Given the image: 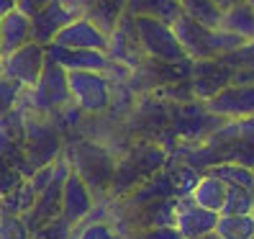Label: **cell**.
<instances>
[{"label":"cell","instance_id":"22","mask_svg":"<svg viewBox=\"0 0 254 239\" xmlns=\"http://www.w3.org/2000/svg\"><path fill=\"white\" fill-rule=\"evenodd\" d=\"M249 214H254V190L229 185L221 206V216H249Z\"/></svg>","mask_w":254,"mask_h":239},{"label":"cell","instance_id":"34","mask_svg":"<svg viewBox=\"0 0 254 239\" xmlns=\"http://www.w3.org/2000/svg\"><path fill=\"white\" fill-rule=\"evenodd\" d=\"M16 3H18V0H0V16L8 13V10H13V8H16Z\"/></svg>","mask_w":254,"mask_h":239},{"label":"cell","instance_id":"27","mask_svg":"<svg viewBox=\"0 0 254 239\" xmlns=\"http://www.w3.org/2000/svg\"><path fill=\"white\" fill-rule=\"evenodd\" d=\"M198 177H200V172L192 170V167H188V165H180L177 170H172V172H170V180H172L175 198L190 196L192 188H195V183H198Z\"/></svg>","mask_w":254,"mask_h":239},{"label":"cell","instance_id":"2","mask_svg":"<svg viewBox=\"0 0 254 239\" xmlns=\"http://www.w3.org/2000/svg\"><path fill=\"white\" fill-rule=\"evenodd\" d=\"M172 31L185 49V57L192 62H203V59H221L223 54L234 52L244 39H239L229 31H221L218 26H205L198 18L183 13L180 18L172 23Z\"/></svg>","mask_w":254,"mask_h":239},{"label":"cell","instance_id":"35","mask_svg":"<svg viewBox=\"0 0 254 239\" xmlns=\"http://www.w3.org/2000/svg\"><path fill=\"white\" fill-rule=\"evenodd\" d=\"M198 239H221V237H218L216 229H213V232H208V234H203V237H198Z\"/></svg>","mask_w":254,"mask_h":239},{"label":"cell","instance_id":"15","mask_svg":"<svg viewBox=\"0 0 254 239\" xmlns=\"http://www.w3.org/2000/svg\"><path fill=\"white\" fill-rule=\"evenodd\" d=\"M234 70L221 62V59H203V62H192V90L200 100H208L223 90L226 85H231Z\"/></svg>","mask_w":254,"mask_h":239},{"label":"cell","instance_id":"32","mask_svg":"<svg viewBox=\"0 0 254 239\" xmlns=\"http://www.w3.org/2000/svg\"><path fill=\"white\" fill-rule=\"evenodd\" d=\"M146 237H149V239H185L180 232L175 229V224H164V227L146 229Z\"/></svg>","mask_w":254,"mask_h":239},{"label":"cell","instance_id":"37","mask_svg":"<svg viewBox=\"0 0 254 239\" xmlns=\"http://www.w3.org/2000/svg\"><path fill=\"white\" fill-rule=\"evenodd\" d=\"M0 59H3V54H0Z\"/></svg>","mask_w":254,"mask_h":239},{"label":"cell","instance_id":"33","mask_svg":"<svg viewBox=\"0 0 254 239\" xmlns=\"http://www.w3.org/2000/svg\"><path fill=\"white\" fill-rule=\"evenodd\" d=\"M49 3H52V0H18L16 8L23 13V16L31 18V16H36V13H39L41 8H47Z\"/></svg>","mask_w":254,"mask_h":239},{"label":"cell","instance_id":"11","mask_svg":"<svg viewBox=\"0 0 254 239\" xmlns=\"http://www.w3.org/2000/svg\"><path fill=\"white\" fill-rule=\"evenodd\" d=\"M47 59L64 67L67 72H108L111 70V57L108 52L98 49H72V47H59V44H47L44 47Z\"/></svg>","mask_w":254,"mask_h":239},{"label":"cell","instance_id":"16","mask_svg":"<svg viewBox=\"0 0 254 239\" xmlns=\"http://www.w3.org/2000/svg\"><path fill=\"white\" fill-rule=\"evenodd\" d=\"M77 8L80 16L90 18L98 28H103L111 36L126 13V0H77Z\"/></svg>","mask_w":254,"mask_h":239},{"label":"cell","instance_id":"25","mask_svg":"<svg viewBox=\"0 0 254 239\" xmlns=\"http://www.w3.org/2000/svg\"><path fill=\"white\" fill-rule=\"evenodd\" d=\"M69 239H124V237L106 221H87V224L72 227V237Z\"/></svg>","mask_w":254,"mask_h":239},{"label":"cell","instance_id":"4","mask_svg":"<svg viewBox=\"0 0 254 239\" xmlns=\"http://www.w3.org/2000/svg\"><path fill=\"white\" fill-rule=\"evenodd\" d=\"M131 23H133V31H136L139 47L146 57H154L164 65L188 59L185 49L180 47V41H177L170 23L157 21V18H146V16H131Z\"/></svg>","mask_w":254,"mask_h":239},{"label":"cell","instance_id":"5","mask_svg":"<svg viewBox=\"0 0 254 239\" xmlns=\"http://www.w3.org/2000/svg\"><path fill=\"white\" fill-rule=\"evenodd\" d=\"M59 152V137L47 121V116L26 111L23 118V155H26V165L28 170H39L44 165H52V159Z\"/></svg>","mask_w":254,"mask_h":239},{"label":"cell","instance_id":"18","mask_svg":"<svg viewBox=\"0 0 254 239\" xmlns=\"http://www.w3.org/2000/svg\"><path fill=\"white\" fill-rule=\"evenodd\" d=\"M183 13L185 10L180 0H126L124 16H146V18H157L172 26Z\"/></svg>","mask_w":254,"mask_h":239},{"label":"cell","instance_id":"28","mask_svg":"<svg viewBox=\"0 0 254 239\" xmlns=\"http://www.w3.org/2000/svg\"><path fill=\"white\" fill-rule=\"evenodd\" d=\"M69 237H72V224L62 214L31 232V239H69Z\"/></svg>","mask_w":254,"mask_h":239},{"label":"cell","instance_id":"13","mask_svg":"<svg viewBox=\"0 0 254 239\" xmlns=\"http://www.w3.org/2000/svg\"><path fill=\"white\" fill-rule=\"evenodd\" d=\"M108 41L111 36L98 28L90 18L77 16L72 18L62 31L54 36V44L59 47H72V49H98V52H108Z\"/></svg>","mask_w":254,"mask_h":239},{"label":"cell","instance_id":"24","mask_svg":"<svg viewBox=\"0 0 254 239\" xmlns=\"http://www.w3.org/2000/svg\"><path fill=\"white\" fill-rule=\"evenodd\" d=\"M216 234L221 239H249V237H254V214H249V216H221L218 214Z\"/></svg>","mask_w":254,"mask_h":239},{"label":"cell","instance_id":"39","mask_svg":"<svg viewBox=\"0 0 254 239\" xmlns=\"http://www.w3.org/2000/svg\"><path fill=\"white\" fill-rule=\"evenodd\" d=\"M252 172H254V167H252Z\"/></svg>","mask_w":254,"mask_h":239},{"label":"cell","instance_id":"23","mask_svg":"<svg viewBox=\"0 0 254 239\" xmlns=\"http://www.w3.org/2000/svg\"><path fill=\"white\" fill-rule=\"evenodd\" d=\"M205 172L216 175L218 180H223L226 185H239V188H252L254 190V172L247 165H239V162H218V165L208 167Z\"/></svg>","mask_w":254,"mask_h":239},{"label":"cell","instance_id":"7","mask_svg":"<svg viewBox=\"0 0 254 239\" xmlns=\"http://www.w3.org/2000/svg\"><path fill=\"white\" fill-rule=\"evenodd\" d=\"M44 62H47V52H44V44L28 41L23 47L13 49L10 54H5L0 59V75L5 80L21 85L23 90L26 87H34L39 75L44 70Z\"/></svg>","mask_w":254,"mask_h":239},{"label":"cell","instance_id":"20","mask_svg":"<svg viewBox=\"0 0 254 239\" xmlns=\"http://www.w3.org/2000/svg\"><path fill=\"white\" fill-rule=\"evenodd\" d=\"M226 183L218 180L216 175L211 172H200L195 188H192L190 198L192 203H198L200 208H208V211H216L221 214V206H223V198H226Z\"/></svg>","mask_w":254,"mask_h":239},{"label":"cell","instance_id":"29","mask_svg":"<svg viewBox=\"0 0 254 239\" xmlns=\"http://www.w3.org/2000/svg\"><path fill=\"white\" fill-rule=\"evenodd\" d=\"M0 239H31V229L18 214H0Z\"/></svg>","mask_w":254,"mask_h":239},{"label":"cell","instance_id":"38","mask_svg":"<svg viewBox=\"0 0 254 239\" xmlns=\"http://www.w3.org/2000/svg\"><path fill=\"white\" fill-rule=\"evenodd\" d=\"M249 239H254V237H249Z\"/></svg>","mask_w":254,"mask_h":239},{"label":"cell","instance_id":"1","mask_svg":"<svg viewBox=\"0 0 254 239\" xmlns=\"http://www.w3.org/2000/svg\"><path fill=\"white\" fill-rule=\"evenodd\" d=\"M218 162L254 167V118H223L205 134L203 144L183 149V165L205 172Z\"/></svg>","mask_w":254,"mask_h":239},{"label":"cell","instance_id":"31","mask_svg":"<svg viewBox=\"0 0 254 239\" xmlns=\"http://www.w3.org/2000/svg\"><path fill=\"white\" fill-rule=\"evenodd\" d=\"M21 93H23L21 85L10 82V80H5L3 75H0V116L8 113L13 106H16L18 98H21Z\"/></svg>","mask_w":254,"mask_h":239},{"label":"cell","instance_id":"12","mask_svg":"<svg viewBox=\"0 0 254 239\" xmlns=\"http://www.w3.org/2000/svg\"><path fill=\"white\" fill-rule=\"evenodd\" d=\"M172 224L185 239H198L216 229L218 214L208 211V208H200L198 203H192L190 196H185V198H175V221Z\"/></svg>","mask_w":254,"mask_h":239},{"label":"cell","instance_id":"17","mask_svg":"<svg viewBox=\"0 0 254 239\" xmlns=\"http://www.w3.org/2000/svg\"><path fill=\"white\" fill-rule=\"evenodd\" d=\"M31 41V18L13 8L0 16V54H10L13 49Z\"/></svg>","mask_w":254,"mask_h":239},{"label":"cell","instance_id":"36","mask_svg":"<svg viewBox=\"0 0 254 239\" xmlns=\"http://www.w3.org/2000/svg\"><path fill=\"white\" fill-rule=\"evenodd\" d=\"M247 3H249V5H252V10H254V0H247Z\"/></svg>","mask_w":254,"mask_h":239},{"label":"cell","instance_id":"6","mask_svg":"<svg viewBox=\"0 0 254 239\" xmlns=\"http://www.w3.org/2000/svg\"><path fill=\"white\" fill-rule=\"evenodd\" d=\"M69 93L80 113H103L111 106L108 72H69Z\"/></svg>","mask_w":254,"mask_h":239},{"label":"cell","instance_id":"19","mask_svg":"<svg viewBox=\"0 0 254 239\" xmlns=\"http://www.w3.org/2000/svg\"><path fill=\"white\" fill-rule=\"evenodd\" d=\"M216 26L221 28V31H229L239 39L249 41V39H254V10H252V5L247 3V0H242V3L221 10Z\"/></svg>","mask_w":254,"mask_h":239},{"label":"cell","instance_id":"9","mask_svg":"<svg viewBox=\"0 0 254 239\" xmlns=\"http://www.w3.org/2000/svg\"><path fill=\"white\" fill-rule=\"evenodd\" d=\"M77 16H80L77 0H52L47 8H41L36 16H31V41L47 47V44H52L54 36Z\"/></svg>","mask_w":254,"mask_h":239},{"label":"cell","instance_id":"3","mask_svg":"<svg viewBox=\"0 0 254 239\" xmlns=\"http://www.w3.org/2000/svg\"><path fill=\"white\" fill-rule=\"evenodd\" d=\"M18 103L31 111V113H41V116H49L67 108L72 103V93H69V72L64 67H59L57 62L47 59L44 62V70L39 75V80L34 87H26L21 93Z\"/></svg>","mask_w":254,"mask_h":239},{"label":"cell","instance_id":"30","mask_svg":"<svg viewBox=\"0 0 254 239\" xmlns=\"http://www.w3.org/2000/svg\"><path fill=\"white\" fill-rule=\"evenodd\" d=\"M221 62H226L231 70H236V67H242V70H254V39H249V41H244V44H239L234 52L223 54Z\"/></svg>","mask_w":254,"mask_h":239},{"label":"cell","instance_id":"26","mask_svg":"<svg viewBox=\"0 0 254 239\" xmlns=\"http://www.w3.org/2000/svg\"><path fill=\"white\" fill-rule=\"evenodd\" d=\"M180 3H183V10L188 13V16L198 18L200 23H205V26H216L218 23L221 10L211 3V0H180Z\"/></svg>","mask_w":254,"mask_h":239},{"label":"cell","instance_id":"14","mask_svg":"<svg viewBox=\"0 0 254 239\" xmlns=\"http://www.w3.org/2000/svg\"><path fill=\"white\" fill-rule=\"evenodd\" d=\"M93 208H95L93 190L87 188V183L77 172L69 170L67 180L62 185V208H59V214H62L72 227H77L85 216H90Z\"/></svg>","mask_w":254,"mask_h":239},{"label":"cell","instance_id":"8","mask_svg":"<svg viewBox=\"0 0 254 239\" xmlns=\"http://www.w3.org/2000/svg\"><path fill=\"white\" fill-rule=\"evenodd\" d=\"M72 165H74L72 172H77L90 190H106L113 180V170H116L113 162L106 149L95 144H77Z\"/></svg>","mask_w":254,"mask_h":239},{"label":"cell","instance_id":"10","mask_svg":"<svg viewBox=\"0 0 254 239\" xmlns=\"http://www.w3.org/2000/svg\"><path fill=\"white\" fill-rule=\"evenodd\" d=\"M203 103V108L218 118H254V85L231 82Z\"/></svg>","mask_w":254,"mask_h":239},{"label":"cell","instance_id":"21","mask_svg":"<svg viewBox=\"0 0 254 239\" xmlns=\"http://www.w3.org/2000/svg\"><path fill=\"white\" fill-rule=\"evenodd\" d=\"M34 201H36V190H34V185L28 183V177H26V180L18 183L10 193L0 196V214H18V216H23L28 208L34 206Z\"/></svg>","mask_w":254,"mask_h":239}]
</instances>
